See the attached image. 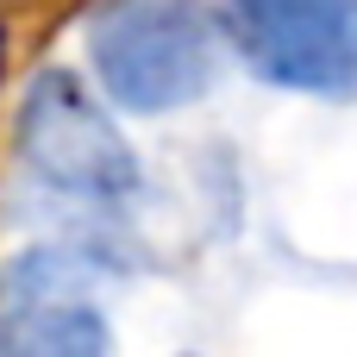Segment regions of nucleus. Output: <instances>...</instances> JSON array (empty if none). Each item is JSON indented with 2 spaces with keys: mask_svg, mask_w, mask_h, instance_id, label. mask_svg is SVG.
<instances>
[{
  "mask_svg": "<svg viewBox=\"0 0 357 357\" xmlns=\"http://www.w3.org/2000/svg\"><path fill=\"white\" fill-rule=\"evenodd\" d=\"M100 88L132 113H176L220 82L226 38L201 0H113L88 25Z\"/></svg>",
  "mask_w": 357,
  "mask_h": 357,
  "instance_id": "nucleus-1",
  "label": "nucleus"
},
{
  "mask_svg": "<svg viewBox=\"0 0 357 357\" xmlns=\"http://www.w3.org/2000/svg\"><path fill=\"white\" fill-rule=\"evenodd\" d=\"M19 163L31 182H44L69 201H94V207H119L138 188L132 144L119 138L107 107L69 69L31 75V88L19 100Z\"/></svg>",
  "mask_w": 357,
  "mask_h": 357,
  "instance_id": "nucleus-2",
  "label": "nucleus"
},
{
  "mask_svg": "<svg viewBox=\"0 0 357 357\" xmlns=\"http://www.w3.org/2000/svg\"><path fill=\"white\" fill-rule=\"evenodd\" d=\"M257 75L301 94H357V0H232Z\"/></svg>",
  "mask_w": 357,
  "mask_h": 357,
  "instance_id": "nucleus-3",
  "label": "nucleus"
},
{
  "mask_svg": "<svg viewBox=\"0 0 357 357\" xmlns=\"http://www.w3.org/2000/svg\"><path fill=\"white\" fill-rule=\"evenodd\" d=\"M94 270L82 251H25L0 276V351L6 357H100L107 320L82 295Z\"/></svg>",
  "mask_w": 357,
  "mask_h": 357,
  "instance_id": "nucleus-4",
  "label": "nucleus"
}]
</instances>
